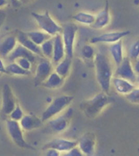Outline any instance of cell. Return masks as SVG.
<instances>
[{
	"label": "cell",
	"mask_w": 139,
	"mask_h": 156,
	"mask_svg": "<svg viewBox=\"0 0 139 156\" xmlns=\"http://www.w3.org/2000/svg\"><path fill=\"white\" fill-rule=\"evenodd\" d=\"M95 75L98 85L103 92L109 94L114 76L110 59L105 54L96 53L94 59Z\"/></svg>",
	"instance_id": "1"
},
{
	"label": "cell",
	"mask_w": 139,
	"mask_h": 156,
	"mask_svg": "<svg viewBox=\"0 0 139 156\" xmlns=\"http://www.w3.org/2000/svg\"><path fill=\"white\" fill-rule=\"evenodd\" d=\"M112 102L111 97L102 91L80 104V108L84 115L90 119H94Z\"/></svg>",
	"instance_id": "2"
},
{
	"label": "cell",
	"mask_w": 139,
	"mask_h": 156,
	"mask_svg": "<svg viewBox=\"0 0 139 156\" xmlns=\"http://www.w3.org/2000/svg\"><path fill=\"white\" fill-rule=\"evenodd\" d=\"M73 99V96L69 95H61L55 97L42 113L41 118L42 121L48 122L69 108Z\"/></svg>",
	"instance_id": "3"
},
{
	"label": "cell",
	"mask_w": 139,
	"mask_h": 156,
	"mask_svg": "<svg viewBox=\"0 0 139 156\" xmlns=\"http://www.w3.org/2000/svg\"><path fill=\"white\" fill-rule=\"evenodd\" d=\"M31 15L41 31L46 32L52 37L58 34H61L62 27L54 20L47 11L43 13L34 12L31 13Z\"/></svg>",
	"instance_id": "4"
},
{
	"label": "cell",
	"mask_w": 139,
	"mask_h": 156,
	"mask_svg": "<svg viewBox=\"0 0 139 156\" xmlns=\"http://www.w3.org/2000/svg\"><path fill=\"white\" fill-rule=\"evenodd\" d=\"M6 128L11 140L21 148L30 149L32 147L26 141L23 130L19 122L9 119L6 121Z\"/></svg>",
	"instance_id": "5"
},
{
	"label": "cell",
	"mask_w": 139,
	"mask_h": 156,
	"mask_svg": "<svg viewBox=\"0 0 139 156\" xmlns=\"http://www.w3.org/2000/svg\"><path fill=\"white\" fill-rule=\"evenodd\" d=\"M77 30V26L73 22H68L62 27L61 35L65 47L66 56L71 58H73V56Z\"/></svg>",
	"instance_id": "6"
},
{
	"label": "cell",
	"mask_w": 139,
	"mask_h": 156,
	"mask_svg": "<svg viewBox=\"0 0 139 156\" xmlns=\"http://www.w3.org/2000/svg\"><path fill=\"white\" fill-rule=\"evenodd\" d=\"M73 113V108L69 107L59 115L51 119L48 122L52 131L56 133H60L65 131L69 127Z\"/></svg>",
	"instance_id": "7"
},
{
	"label": "cell",
	"mask_w": 139,
	"mask_h": 156,
	"mask_svg": "<svg viewBox=\"0 0 139 156\" xmlns=\"http://www.w3.org/2000/svg\"><path fill=\"white\" fill-rule=\"evenodd\" d=\"M55 66L51 60L42 58L37 64L35 71L34 82L36 85H41L54 71Z\"/></svg>",
	"instance_id": "8"
},
{
	"label": "cell",
	"mask_w": 139,
	"mask_h": 156,
	"mask_svg": "<svg viewBox=\"0 0 139 156\" xmlns=\"http://www.w3.org/2000/svg\"><path fill=\"white\" fill-rule=\"evenodd\" d=\"M18 102L12 88L9 84H3L2 89V112L6 115L10 113L15 108Z\"/></svg>",
	"instance_id": "9"
},
{
	"label": "cell",
	"mask_w": 139,
	"mask_h": 156,
	"mask_svg": "<svg viewBox=\"0 0 139 156\" xmlns=\"http://www.w3.org/2000/svg\"><path fill=\"white\" fill-rule=\"evenodd\" d=\"M96 137L94 133L87 132L82 134L78 140L77 146L85 156H93L96 152Z\"/></svg>",
	"instance_id": "10"
},
{
	"label": "cell",
	"mask_w": 139,
	"mask_h": 156,
	"mask_svg": "<svg viewBox=\"0 0 139 156\" xmlns=\"http://www.w3.org/2000/svg\"><path fill=\"white\" fill-rule=\"evenodd\" d=\"M78 144V140H69L63 138H56L49 140L45 144L43 150L48 148H54L59 151L61 154L66 153Z\"/></svg>",
	"instance_id": "11"
},
{
	"label": "cell",
	"mask_w": 139,
	"mask_h": 156,
	"mask_svg": "<svg viewBox=\"0 0 139 156\" xmlns=\"http://www.w3.org/2000/svg\"><path fill=\"white\" fill-rule=\"evenodd\" d=\"M130 34L129 31L109 32L91 38L90 43L93 44H112L121 40L123 38Z\"/></svg>",
	"instance_id": "12"
},
{
	"label": "cell",
	"mask_w": 139,
	"mask_h": 156,
	"mask_svg": "<svg viewBox=\"0 0 139 156\" xmlns=\"http://www.w3.org/2000/svg\"><path fill=\"white\" fill-rule=\"evenodd\" d=\"M115 75V76L126 79L135 83L137 75L134 71L133 63L130 58H124L123 62L116 67Z\"/></svg>",
	"instance_id": "13"
},
{
	"label": "cell",
	"mask_w": 139,
	"mask_h": 156,
	"mask_svg": "<svg viewBox=\"0 0 139 156\" xmlns=\"http://www.w3.org/2000/svg\"><path fill=\"white\" fill-rule=\"evenodd\" d=\"M66 56V53L62 35L57 34L54 37V51L51 61L55 66Z\"/></svg>",
	"instance_id": "14"
},
{
	"label": "cell",
	"mask_w": 139,
	"mask_h": 156,
	"mask_svg": "<svg viewBox=\"0 0 139 156\" xmlns=\"http://www.w3.org/2000/svg\"><path fill=\"white\" fill-rule=\"evenodd\" d=\"M37 56V55L32 52L31 51L18 43L15 48L7 56L6 59L10 62H12L19 58L25 57L30 59L34 63L36 61Z\"/></svg>",
	"instance_id": "15"
},
{
	"label": "cell",
	"mask_w": 139,
	"mask_h": 156,
	"mask_svg": "<svg viewBox=\"0 0 139 156\" xmlns=\"http://www.w3.org/2000/svg\"><path fill=\"white\" fill-rule=\"evenodd\" d=\"M112 84L117 94L126 96L136 87V85L126 79L115 76L112 80Z\"/></svg>",
	"instance_id": "16"
},
{
	"label": "cell",
	"mask_w": 139,
	"mask_h": 156,
	"mask_svg": "<svg viewBox=\"0 0 139 156\" xmlns=\"http://www.w3.org/2000/svg\"><path fill=\"white\" fill-rule=\"evenodd\" d=\"M95 16V22L91 26L92 28L96 30H101L108 26L111 20L109 5L108 1H106L104 9L101 10Z\"/></svg>",
	"instance_id": "17"
},
{
	"label": "cell",
	"mask_w": 139,
	"mask_h": 156,
	"mask_svg": "<svg viewBox=\"0 0 139 156\" xmlns=\"http://www.w3.org/2000/svg\"><path fill=\"white\" fill-rule=\"evenodd\" d=\"M19 122L23 130L29 132L40 128L44 122L41 118L35 115L27 114L24 115Z\"/></svg>",
	"instance_id": "18"
},
{
	"label": "cell",
	"mask_w": 139,
	"mask_h": 156,
	"mask_svg": "<svg viewBox=\"0 0 139 156\" xmlns=\"http://www.w3.org/2000/svg\"><path fill=\"white\" fill-rule=\"evenodd\" d=\"M16 36L19 44H21L37 56L44 58L42 56L40 46L37 45L32 41L26 33L22 31H18Z\"/></svg>",
	"instance_id": "19"
},
{
	"label": "cell",
	"mask_w": 139,
	"mask_h": 156,
	"mask_svg": "<svg viewBox=\"0 0 139 156\" xmlns=\"http://www.w3.org/2000/svg\"><path fill=\"white\" fill-rule=\"evenodd\" d=\"M18 44V41L15 36H9L4 38L1 42L0 53L1 58H6L12 52Z\"/></svg>",
	"instance_id": "20"
},
{
	"label": "cell",
	"mask_w": 139,
	"mask_h": 156,
	"mask_svg": "<svg viewBox=\"0 0 139 156\" xmlns=\"http://www.w3.org/2000/svg\"><path fill=\"white\" fill-rule=\"evenodd\" d=\"M111 57L115 66H119L124 59L123 56V44L122 40L116 43L111 44L109 48Z\"/></svg>",
	"instance_id": "21"
},
{
	"label": "cell",
	"mask_w": 139,
	"mask_h": 156,
	"mask_svg": "<svg viewBox=\"0 0 139 156\" xmlns=\"http://www.w3.org/2000/svg\"><path fill=\"white\" fill-rule=\"evenodd\" d=\"M65 80V79L54 71L41 86L49 90H56L63 85Z\"/></svg>",
	"instance_id": "22"
},
{
	"label": "cell",
	"mask_w": 139,
	"mask_h": 156,
	"mask_svg": "<svg viewBox=\"0 0 139 156\" xmlns=\"http://www.w3.org/2000/svg\"><path fill=\"white\" fill-rule=\"evenodd\" d=\"M72 59L66 56L61 62L55 66L54 71L64 79L69 76L72 67Z\"/></svg>",
	"instance_id": "23"
},
{
	"label": "cell",
	"mask_w": 139,
	"mask_h": 156,
	"mask_svg": "<svg viewBox=\"0 0 139 156\" xmlns=\"http://www.w3.org/2000/svg\"><path fill=\"white\" fill-rule=\"evenodd\" d=\"M95 15L87 12H79L73 16V19L75 22L82 25L90 26L95 22Z\"/></svg>",
	"instance_id": "24"
},
{
	"label": "cell",
	"mask_w": 139,
	"mask_h": 156,
	"mask_svg": "<svg viewBox=\"0 0 139 156\" xmlns=\"http://www.w3.org/2000/svg\"><path fill=\"white\" fill-rule=\"evenodd\" d=\"M26 34L32 41L39 46H40L46 40L52 37L50 35L41 30L31 31L26 32Z\"/></svg>",
	"instance_id": "25"
},
{
	"label": "cell",
	"mask_w": 139,
	"mask_h": 156,
	"mask_svg": "<svg viewBox=\"0 0 139 156\" xmlns=\"http://www.w3.org/2000/svg\"><path fill=\"white\" fill-rule=\"evenodd\" d=\"M40 47L43 57L51 61L54 51V37L45 41L41 44Z\"/></svg>",
	"instance_id": "26"
},
{
	"label": "cell",
	"mask_w": 139,
	"mask_h": 156,
	"mask_svg": "<svg viewBox=\"0 0 139 156\" xmlns=\"http://www.w3.org/2000/svg\"><path fill=\"white\" fill-rule=\"evenodd\" d=\"M7 74L13 76H29L31 71H27L21 68L15 62H10L6 65Z\"/></svg>",
	"instance_id": "27"
},
{
	"label": "cell",
	"mask_w": 139,
	"mask_h": 156,
	"mask_svg": "<svg viewBox=\"0 0 139 156\" xmlns=\"http://www.w3.org/2000/svg\"><path fill=\"white\" fill-rule=\"evenodd\" d=\"M81 56L86 60H93L95 58L96 53L95 50L91 44H85L81 49Z\"/></svg>",
	"instance_id": "28"
},
{
	"label": "cell",
	"mask_w": 139,
	"mask_h": 156,
	"mask_svg": "<svg viewBox=\"0 0 139 156\" xmlns=\"http://www.w3.org/2000/svg\"><path fill=\"white\" fill-rule=\"evenodd\" d=\"M24 115L25 114L22 107L20 105L19 103H18L17 104L15 108L13 109L9 116V119H11L20 122L22 119Z\"/></svg>",
	"instance_id": "29"
},
{
	"label": "cell",
	"mask_w": 139,
	"mask_h": 156,
	"mask_svg": "<svg viewBox=\"0 0 139 156\" xmlns=\"http://www.w3.org/2000/svg\"><path fill=\"white\" fill-rule=\"evenodd\" d=\"M127 101L132 104H139V87H135L126 96Z\"/></svg>",
	"instance_id": "30"
},
{
	"label": "cell",
	"mask_w": 139,
	"mask_h": 156,
	"mask_svg": "<svg viewBox=\"0 0 139 156\" xmlns=\"http://www.w3.org/2000/svg\"><path fill=\"white\" fill-rule=\"evenodd\" d=\"M129 58L134 61L139 58V39L135 41L130 47Z\"/></svg>",
	"instance_id": "31"
},
{
	"label": "cell",
	"mask_w": 139,
	"mask_h": 156,
	"mask_svg": "<svg viewBox=\"0 0 139 156\" xmlns=\"http://www.w3.org/2000/svg\"><path fill=\"white\" fill-rule=\"evenodd\" d=\"M14 62L19 65L21 68L27 71H31L32 66L33 63L30 59L25 58V57H21L16 59Z\"/></svg>",
	"instance_id": "32"
},
{
	"label": "cell",
	"mask_w": 139,
	"mask_h": 156,
	"mask_svg": "<svg viewBox=\"0 0 139 156\" xmlns=\"http://www.w3.org/2000/svg\"><path fill=\"white\" fill-rule=\"evenodd\" d=\"M63 156H84L82 152L80 150L79 147L77 146L76 147H73L71 150L67 151L66 153H63Z\"/></svg>",
	"instance_id": "33"
},
{
	"label": "cell",
	"mask_w": 139,
	"mask_h": 156,
	"mask_svg": "<svg viewBox=\"0 0 139 156\" xmlns=\"http://www.w3.org/2000/svg\"><path fill=\"white\" fill-rule=\"evenodd\" d=\"M44 151L45 155L46 156H59L61 154L60 152L54 148H48Z\"/></svg>",
	"instance_id": "34"
},
{
	"label": "cell",
	"mask_w": 139,
	"mask_h": 156,
	"mask_svg": "<svg viewBox=\"0 0 139 156\" xmlns=\"http://www.w3.org/2000/svg\"><path fill=\"white\" fill-rule=\"evenodd\" d=\"M0 72L3 73H6V65H5L4 61H3L2 58L1 57L0 60Z\"/></svg>",
	"instance_id": "35"
},
{
	"label": "cell",
	"mask_w": 139,
	"mask_h": 156,
	"mask_svg": "<svg viewBox=\"0 0 139 156\" xmlns=\"http://www.w3.org/2000/svg\"><path fill=\"white\" fill-rule=\"evenodd\" d=\"M135 62L133 63V67L136 75H139V58L134 61Z\"/></svg>",
	"instance_id": "36"
},
{
	"label": "cell",
	"mask_w": 139,
	"mask_h": 156,
	"mask_svg": "<svg viewBox=\"0 0 139 156\" xmlns=\"http://www.w3.org/2000/svg\"><path fill=\"white\" fill-rule=\"evenodd\" d=\"M9 3V0H0V6L1 7L7 6Z\"/></svg>",
	"instance_id": "37"
},
{
	"label": "cell",
	"mask_w": 139,
	"mask_h": 156,
	"mask_svg": "<svg viewBox=\"0 0 139 156\" xmlns=\"http://www.w3.org/2000/svg\"><path fill=\"white\" fill-rule=\"evenodd\" d=\"M9 1L10 2H11V3H12L13 5H16V6L17 5H19L20 3H21L19 0H9Z\"/></svg>",
	"instance_id": "38"
},
{
	"label": "cell",
	"mask_w": 139,
	"mask_h": 156,
	"mask_svg": "<svg viewBox=\"0 0 139 156\" xmlns=\"http://www.w3.org/2000/svg\"><path fill=\"white\" fill-rule=\"evenodd\" d=\"M21 3H28L32 0H19Z\"/></svg>",
	"instance_id": "39"
},
{
	"label": "cell",
	"mask_w": 139,
	"mask_h": 156,
	"mask_svg": "<svg viewBox=\"0 0 139 156\" xmlns=\"http://www.w3.org/2000/svg\"><path fill=\"white\" fill-rule=\"evenodd\" d=\"M135 83L137 84V86H138V87H139V75H137Z\"/></svg>",
	"instance_id": "40"
}]
</instances>
